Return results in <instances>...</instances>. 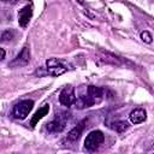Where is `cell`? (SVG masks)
<instances>
[{"label":"cell","mask_w":154,"mask_h":154,"mask_svg":"<svg viewBox=\"0 0 154 154\" xmlns=\"http://www.w3.org/2000/svg\"><path fill=\"white\" fill-rule=\"evenodd\" d=\"M46 69L49 75L58 77V76L65 73L67 70H70L71 65L69 63H66L65 60H61L58 58H49L46 61Z\"/></svg>","instance_id":"1"},{"label":"cell","mask_w":154,"mask_h":154,"mask_svg":"<svg viewBox=\"0 0 154 154\" xmlns=\"http://www.w3.org/2000/svg\"><path fill=\"white\" fill-rule=\"evenodd\" d=\"M129 118H130V122L132 124H141L147 119V113L142 108H136V109L131 111Z\"/></svg>","instance_id":"9"},{"label":"cell","mask_w":154,"mask_h":154,"mask_svg":"<svg viewBox=\"0 0 154 154\" xmlns=\"http://www.w3.org/2000/svg\"><path fill=\"white\" fill-rule=\"evenodd\" d=\"M84 123L85 122H82L77 126H75L72 130H70V132L67 134V137H66V140L69 142H72L73 143V142H77L79 140V137H81V135H82V132L84 130Z\"/></svg>","instance_id":"10"},{"label":"cell","mask_w":154,"mask_h":154,"mask_svg":"<svg viewBox=\"0 0 154 154\" xmlns=\"http://www.w3.org/2000/svg\"><path fill=\"white\" fill-rule=\"evenodd\" d=\"M69 113H57L55 114V118L49 122L47 125H46V129L49 131V132H61L64 129H65V124H66V120L69 119Z\"/></svg>","instance_id":"4"},{"label":"cell","mask_w":154,"mask_h":154,"mask_svg":"<svg viewBox=\"0 0 154 154\" xmlns=\"http://www.w3.org/2000/svg\"><path fill=\"white\" fill-rule=\"evenodd\" d=\"M94 103H96L95 100L87 93V94H82V95H79L78 97H76V101H75L73 105H76L77 108L83 109V108H89V107H91Z\"/></svg>","instance_id":"8"},{"label":"cell","mask_w":154,"mask_h":154,"mask_svg":"<svg viewBox=\"0 0 154 154\" xmlns=\"http://www.w3.org/2000/svg\"><path fill=\"white\" fill-rule=\"evenodd\" d=\"M113 125H114V126H112V128H113V130H116L117 132H124V131L128 129V126H129V124H128L126 122H124V120H118V122L113 123Z\"/></svg>","instance_id":"13"},{"label":"cell","mask_w":154,"mask_h":154,"mask_svg":"<svg viewBox=\"0 0 154 154\" xmlns=\"http://www.w3.org/2000/svg\"><path fill=\"white\" fill-rule=\"evenodd\" d=\"M105 141V135L100 130H94L88 134V136L84 140V148L89 152L96 150Z\"/></svg>","instance_id":"2"},{"label":"cell","mask_w":154,"mask_h":154,"mask_svg":"<svg viewBox=\"0 0 154 154\" xmlns=\"http://www.w3.org/2000/svg\"><path fill=\"white\" fill-rule=\"evenodd\" d=\"M87 93L95 100V102L101 101V99L103 96V89L100 87H95V85H89L87 89Z\"/></svg>","instance_id":"12"},{"label":"cell","mask_w":154,"mask_h":154,"mask_svg":"<svg viewBox=\"0 0 154 154\" xmlns=\"http://www.w3.org/2000/svg\"><path fill=\"white\" fill-rule=\"evenodd\" d=\"M48 111H49V105H48V103L42 105V107H40L38 111H37V112L35 113V116L32 117V119H31V122H30V125H31V126H35V125L38 123V120H41V119L48 113Z\"/></svg>","instance_id":"11"},{"label":"cell","mask_w":154,"mask_h":154,"mask_svg":"<svg viewBox=\"0 0 154 154\" xmlns=\"http://www.w3.org/2000/svg\"><path fill=\"white\" fill-rule=\"evenodd\" d=\"M75 101H76V94H75L73 87L71 85L64 87L59 94V102L66 107H70L75 103Z\"/></svg>","instance_id":"5"},{"label":"cell","mask_w":154,"mask_h":154,"mask_svg":"<svg viewBox=\"0 0 154 154\" xmlns=\"http://www.w3.org/2000/svg\"><path fill=\"white\" fill-rule=\"evenodd\" d=\"M32 16V7L30 5L24 6L19 12H18V23L22 28H26L30 19Z\"/></svg>","instance_id":"7"},{"label":"cell","mask_w":154,"mask_h":154,"mask_svg":"<svg viewBox=\"0 0 154 154\" xmlns=\"http://www.w3.org/2000/svg\"><path fill=\"white\" fill-rule=\"evenodd\" d=\"M141 38H142L144 42H147V43H150V42H152V38H153V36H152V34H150L149 31L144 30V31H142V32H141Z\"/></svg>","instance_id":"14"},{"label":"cell","mask_w":154,"mask_h":154,"mask_svg":"<svg viewBox=\"0 0 154 154\" xmlns=\"http://www.w3.org/2000/svg\"><path fill=\"white\" fill-rule=\"evenodd\" d=\"M30 61V49L28 46H24L23 49L16 55V58L10 63L11 67H22L28 65V63Z\"/></svg>","instance_id":"6"},{"label":"cell","mask_w":154,"mask_h":154,"mask_svg":"<svg viewBox=\"0 0 154 154\" xmlns=\"http://www.w3.org/2000/svg\"><path fill=\"white\" fill-rule=\"evenodd\" d=\"M34 107V101L32 100H22L18 103L14 105L13 109H12V116L16 119H25L28 117V114L31 112Z\"/></svg>","instance_id":"3"},{"label":"cell","mask_w":154,"mask_h":154,"mask_svg":"<svg viewBox=\"0 0 154 154\" xmlns=\"http://www.w3.org/2000/svg\"><path fill=\"white\" fill-rule=\"evenodd\" d=\"M0 1H12V2H14V1H17V0H0Z\"/></svg>","instance_id":"16"},{"label":"cell","mask_w":154,"mask_h":154,"mask_svg":"<svg viewBox=\"0 0 154 154\" xmlns=\"http://www.w3.org/2000/svg\"><path fill=\"white\" fill-rule=\"evenodd\" d=\"M5 54H6V53H5V51H4L2 48H0V61L5 58Z\"/></svg>","instance_id":"15"}]
</instances>
